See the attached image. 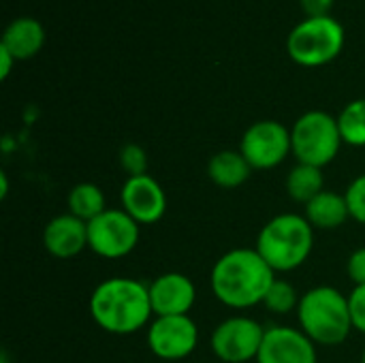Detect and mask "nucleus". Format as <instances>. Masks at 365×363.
<instances>
[{
    "label": "nucleus",
    "instance_id": "13",
    "mask_svg": "<svg viewBox=\"0 0 365 363\" xmlns=\"http://www.w3.org/2000/svg\"><path fill=\"white\" fill-rule=\"evenodd\" d=\"M150 287V302L154 317H180L188 315L197 300L195 282L180 274V272H167L154 278Z\"/></svg>",
    "mask_w": 365,
    "mask_h": 363
},
{
    "label": "nucleus",
    "instance_id": "6",
    "mask_svg": "<svg viewBox=\"0 0 365 363\" xmlns=\"http://www.w3.org/2000/svg\"><path fill=\"white\" fill-rule=\"evenodd\" d=\"M342 143L338 118L321 109L306 111L291 128L293 156L302 165H312L319 169L327 167L336 160Z\"/></svg>",
    "mask_w": 365,
    "mask_h": 363
},
{
    "label": "nucleus",
    "instance_id": "24",
    "mask_svg": "<svg viewBox=\"0 0 365 363\" xmlns=\"http://www.w3.org/2000/svg\"><path fill=\"white\" fill-rule=\"evenodd\" d=\"M349 310H351V321L353 329L365 334V285L355 287L349 295Z\"/></svg>",
    "mask_w": 365,
    "mask_h": 363
},
{
    "label": "nucleus",
    "instance_id": "9",
    "mask_svg": "<svg viewBox=\"0 0 365 363\" xmlns=\"http://www.w3.org/2000/svg\"><path fill=\"white\" fill-rule=\"evenodd\" d=\"M265 327L250 317H231L216 325L210 344L214 355L225 363H248L259 357Z\"/></svg>",
    "mask_w": 365,
    "mask_h": 363
},
{
    "label": "nucleus",
    "instance_id": "11",
    "mask_svg": "<svg viewBox=\"0 0 365 363\" xmlns=\"http://www.w3.org/2000/svg\"><path fill=\"white\" fill-rule=\"evenodd\" d=\"M120 199L122 210L139 225H156L167 212V195L150 173L126 178Z\"/></svg>",
    "mask_w": 365,
    "mask_h": 363
},
{
    "label": "nucleus",
    "instance_id": "5",
    "mask_svg": "<svg viewBox=\"0 0 365 363\" xmlns=\"http://www.w3.org/2000/svg\"><path fill=\"white\" fill-rule=\"evenodd\" d=\"M344 41L346 32L336 17H306L291 30L287 51L295 64L319 68L334 62L342 53Z\"/></svg>",
    "mask_w": 365,
    "mask_h": 363
},
{
    "label": "nucleus",
    "instance_id": "12",
    "mask_svg": "<svg viewBox=\"0 0 365 363\" xmlns=\"http://www.w3.org/2000/svg\"><path fill=\"white\" fill-rule=\"evenodd\" d=\"M257 363H319L317 344L302 329L274 325L265 329Z\"/></svg>",
    "mask_w": 365,
    "mask_h": 363
},
{
    "label": "nucleus",
    "instance_id": "4",
    "mask_svg": "<svg viewBox=\"0 0 365 363\" xmlns=\"http://www.w3.org/2000/svg\"><path fill=\"white\" fill-rule=\"evenodd\" d=\"M299 329L321 347H338L353 332L349 297L336 287H314L297 306Z\"/></svg>",
    "mask_w": 365,
    "mask_h": 363
},
{
    "label": "nucleus",
    "instance_id": "27",
    "mask_svg": "<svg viewBox=\"0 0 365 363\" xmlns=\"http://www.w3.org/2000/svg\"><path fill=\"white\" fill-rule=\"evenodd\" d=\"M15 64H17L15 56H13L6 47L0 45V79H6V77L11 75V71H13Z\"/></svg>",
    "mask_w": 365,
    "mask_h": 363
},
{
    "label": "nucleus",
    "instance_id": "8",
    "mask_svg": "<svg viewBox=\"0 0 365 363\" xmlns=\"http://www.w3.org/2000/svg\"><path fill=\"white\" fill-rule=\"evenodd\" d=\"M240 152L255 171L274 169L282 165L289 154H293L291 128H287L278 120H259L246 128Z\"/></svg>",
    "mask_w": 365,
    "mask_h": 363
},
{
    "label": "nucleus",
    "instance_id": "21",
    "mask_svg": "<svg viewBox=\"0 0 365 363\" xmlns=\"http://www.w3.org/2000/svg\"><path fill=\"white\" fill-rule=\"evenodd\" d=\"M299 300L302 297H297V291L289 280L276 278L272 289L267 291V295L263 300V306L274 315H289L291 310H297Z\"/></svg>",
    "mask_w": 365,
    "mask_h": 363
},
{
    "label": "nucleus",
    "instance_id": "28",
    "mask_svg": "<svg viewBox=\"0 0 365 363\" xmlns=\"http://www.w3.org/2000/svg\"><path fill=\"white\" fill-rule=\"evenodd\" d=\"M0 184H2V188H0V197L4 199V197H6V193H9V180H6V173H4V171H0Z\"/></svg>",
    "mask_w": 365,
    "mask_h": 363
},
{
    "label": "nucleus",
    "instance_id": "22",
    "mask_svg": "<svg viewBox=\"0 0 365 363\" xmlns=\"http://www.w3.org/2000/svg\"><path fill=\"white\" fill-rule=\"evenodd\" d=\"M120 167L126 171L128 178L145 175L148 173V154L137 143H126L120 150Z\"/></svg>",
    "mask_w": 365,
    "mask_h": 363
},
{
    "label": "nucleus",
    "instance_id": "2",
    "mask_svg": "<svg viewBox=\"0 0 365 363\" xmlns=\"http://www.w3.org/2000/svg\"><path fill=\"white\" fill-rule=\"evenodd\" d=\"M90 315L103 332L130 336L152 323L150 287L126 276L107 278L90 295Z\"/></svg>",
    "mask_w": 365,
    "mask_h": 363
},
{
    "label": "nucleus",
    "instance_id": "1",
    "mask_svg": "<svg viewBox=\"0 0 365 363\" xmlns=\"http://www.w3.org/2000/svg\"><path fill=\"white\" fill-rule=\"evenodd\" d=\"M276 280V272L257 248H235L225 252L212 267L210 285L214 297L235 310L263 304Z\"/></svg>",
    "mask_w": 365,
    "mask_h": 363
},
{
    "label": "nucleus",
    "instance_id": "19",
    "mask_svg": "<svg viewBox=\"0 0 365 363\" xmlns=\"http://www.w3.org/2000/svg\"><path fill=\"white\" fill-rule=\"evenodd\" d=\"M66 203H68V214L77 216L83 223L94 220L96 216H101L107 210V205H105V193L101 190V186L92 184V182L75 184L68 190Z\"/></svg>",
    "mask_w": 365,
    "mask_h": 363
},
{
    "label": "nucleus",
    "instance_id": "29",
    "mask_svg": "<svg viewBox=\"0 0 365 363\" xmlns=\"http://www.w3.org/2000/svg\"><path fill=\"white\" fill-rule=\"evenodd\" d=\"M361 363H365V349H364V355H361Z\"/></svg>",
    "mask_w": 365,
    "mask_h": 363
},
{
    "label": "nucleus",
    "instance_id": "18",
    "mask_svg": "<svg viewBox=\"0 0 365 363\" xmlns=\"http://www.w3.org/2000/svg\"><path fill=\"white\" fill-rule=\"evenodd\" d=\"M323 190H325V175H323V169L319 167L297 163L287 175V193L297 203L308 205Z\"/></svg>",
    "mask_w": 365,
    "mask_h": 363
},
{
    "label": "nucleus",
    "instance_id": "7",
    "mask_svg": "<svg viewBox=\"0 0 365 363\" xmlns=\"http://www.w3.org/2000/svg\"><path fill=\"white\" fill-rule=\"evenodd\" d=\"M141 237V225L124 210H105L88 223V248L103 259L128 257Z\"/></svg>",
    "mask_w": 365,
    "mask_h": 363
},
{
    "label": "nucleus",
    "instance_id": "25",
    "mask_svg": "<svg viewBox=\"0 0 365 363\" xmlns=\"http://www.w3.org/2000/svg\"><path fill=\"white\" fill-rule=\"evenodd\" d=\"M346 272H349V278L353 280L355 287L365 285V248H357V250L349 257Z\"/></svg>",
    "mask_w": 365,
    "mask_h": 363
},
{
    "label": "nucleus",
    "instance_id": "3",
    "mask_svg": "<svg viewBox=\"0 0 365 363\" xmlns=\"http://www.w3.org/2000/svg\"><path fill=\"white\" fill-rule=\"evenodd\" d=\"M255 248L276 274L293 272L312 255L314 227L302 214H278L263 225Z\"/></svg>",
    "mask_w": 365,
    "mask_h": 363
},
{
    "label": "nucleus",
    "instance_id": "14",
    "mask_svg": "<svg viewBox=\"0 0 365 363\" xmlns=\"http://www.w3.org/2000/svg\"><path fill=\"white\" fill-rule=\"evenodd\" d=\"M43 246L53 259H73L88 248V223L73 214L51 218L43 229Z\"/></svg>",
    "mask_w": 365,
    "mask_h": 363
},
{
    "label": "nucleus",
    "instance_id": "16",
    "mask_svg": "<svg viewBox=\"0 0 365 363\" xmlns=\"http://www.w3.org/2000/svg\"><path fill=\"white\" fill-rule=\"evenodd\" d=\"M304 216L314 229L334 231V229H340L351 218V212H349V203L344 195L334 193V190H323L319 197H314L306 205Z\"/></svg>",
    "mask_w": 365,
    "mask_h": 363
},
{
    "label": "nucleus",
    "instance_id": "20",
    "mask_svg": "<svg viewBox=\"0 0 365 363\" xmlns=\"http://www.w3.org/2000/svg\"><path fill=\"white\" fill-rule=\"evenodd\" d=\"M338 128L346 145L365 148V98L351 101L338 113Z\"/></svg>",
    "mask_w": 365,
    "mask_h": 363
},
{
    "label": "nucleus",
    "instance_id": "23",
    "mask_svg": "<svg viewBox=\"0 0 365 363\" xmlns=\"http://www.w3.org/2000/svg\"><path fill=\"white\" fill-rule=\"evenodd\" d=\"M344 197H346V203H349L351 218L357 220L359 225H365V173L355 178L349 184Z\"/></svg>",
    "mask_w": 365,
    "mask_h": 363
},
{
    "label": "nucleus",
    "instance_id": "26",
    "mask_svg": "<svg viewBox=\"0 0 365 363\" xmlns=\"http://www.w3.org/2000/svg\"><path fill=\"white\" fill-rule=\"evenodd\" d=\"M336 0H299V6L306 17H327Z\"/></svg>",
    "mask_w": 365,
    "mask_h": 363
},
{
    "label": "nucleus",
    "instance_id": "15",
    "mask_svg": "<svg viewBox=\"0 0 365 363\" xmlns=\"http://www.w3.org/2000/svg\"><path fill=\"white\" fill-rule=\"evenodd\" d=\"M2 47H6L17 62L34 58L45 45V28L34 17H17L2 32Z\"/></svg>",
    "mask_w": 365,
    "mask_h": 363
},
{
    "label": "nucleus",
    "instance_id": "17",
    "mask_svg": "<svg viewBox=\"0 0 365 363\" xmlns=\"http://www.w3.org/2000/svg\"><path fill=\"white\" fill-rule=\"evenodd\" d=\"M252 171L255 169L248 165V160L244 158V154L240 150L216 152L207 163L210 180L218 188H225V190H233V188H240L242 184H246Z\"/></svg>",
    "mask_w": 365,
    "mask_h": 363
},
{
    "label": "nucleus",
    "instance_id": "10",
    "mask_svg": "<svg viewBox=\"0 0 365 363\" xmlns=\"http://www.w3.org/2000/svg\"><path fill=\"white\" fill-rule=\"evenodd\" d=\"M199 344V327L188 315L154 317L148 325V347L154 357L165 362H180L195 353Z\"/></svg>",
    "mask_w": 365,
    "mask_h": 363
}]
</instances>
